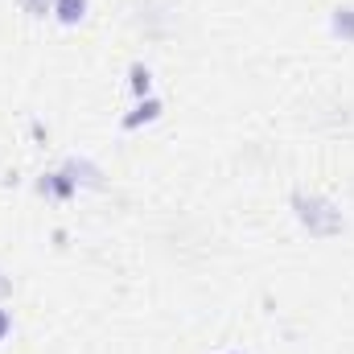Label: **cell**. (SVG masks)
I'll use <instances>...</instances> for the list:
<instances>
[{"instance_id": "obj_1", "label": "cell", "mask_w": 354, "mask_h": 354, "mask_svg": "<svg viewBox=\"0 0 354 354\" xmlns=\"http://www.w3.org/2000/svg\"><path fill=\"white\" fill-rule=\"evenodd\" d=\"M288 210L301 223V231H309L313 239H334L346 231V214L334 198L317 194V189H292L288 194Z\"/></svg>"}, {"instance_id": "obj_2", "label": "cell", "mask_w": 354, "mask_h": 354, "mask_svg": "<svg viewBox=\"0 0 354 354\" xmlns=\"http://www.w3.org/2000/svg\"><path fill=\"white\" fill-rule=\"evenodd\" d=\"M161 111H165V103H161L157 95L136 99V103H132V111H128V115H120V132H140V128L157 124V120H161Z\"/></svg>"}, {"instance_id": "obj_3", "label": "cell", "mask_w": 354, "mask_h": 354, "mask_svg": "<svg viewBox=\"0 0 354 354\" xmlns=\"http://www.w3.org/2000/svg\"><path fill=\"white\" fill-rule=\"evenodd\" d=\"M62 169L75 177V185H79V189H103V185H107V181H103L107 174H103V169H99L91 157H79V153H71V157L62 161Z\"/></svg>"}, {"instance_id": "obj_4", "label": "cell", "mask_w": 354, "mask_h": 354, "mask_svg": "<svg viewBox=\"0 0 354 354\" xmlns=\"http://www.w3.org/2000/svg\"><path fill=\"white\" fill-rule=\"evenodd\" d=\"M326 29H330V37H334V41L354 46V4H338V8H330Z\"/></svg>"}, {"instance_id": "obj_5", "label": "cell", "mask_w": 354, "mask_h": 354, "mask_svg": "<svg viewBox=\"0 0 354 354\" xmlns=\"http://www.w3.org/2000/svg\"><path fill=\"white\" fill-rule=\"evenodd\" d=\"M37 189H41L46 198H58V202H66V198H75V194H79L75 177L66 174V169H54V174H46L41 181H37Z\"/></svg>"}, {"instance_id": "obj_6", "label": "cell", "mask_w": 354, "mask_h": 354, "mask_svg": "<svg viewBox=\"0 0 354 354\" xmlns=\"http://www.w3.org/2000/svg\"><path fill=\"white\" fill-rule=\"evenodd\" d=\"M91 12V0H54V21L62 25V29H75V25H83Z\"/></svg>"}, {"instance_id": "obj_7", "label": "cell", "mask_w": 354, "mask_h": 354, "mask_svg": "<svg viewBox=\"0 0 354 354\" xmlns=\"http://www.w3.org/2000/svg\"><path fill=\"white\" fill-rule=\"evenodd\" d=\"M128 91H132V99H149L153 95V71L145 62H132L128 66Z\"/></svg>"}, {"instance_id": "obj_8", "label": "cell", "mask_w": 354, "mask_h": 354, "mask_svg": "<svg viewBox=\"0 0 354 354\" xmlns=\"http://www.w3.org/2000/svg\"><path fill=\"white\" fill-rule=\"evenodd\" d=\"M21 4V12H29V17H50L54 12V0H17Z\"/></svg>"}, {"instance_id": "obj_9", "label": "cell", "mask_w": 354, "mask_h": 354, "mask_svg": "<svg viewBox=\"0 0 354 354\" xmlns=\"http://www.w3.org/2000/svg\"><path fill=\"white\" fill-rule=\"evenodd\" d=\"M8 297H12V276L0 268V301H8Z\"/></svg>"}, {"instance_id": "obj_10", "label": "cell", "mask_w": 354, "mask_h": 354, "mask_svg": "<svg viewBox=\"0 0 354 354\" xmlns=\"http://www.w3.org/2000/svg\"><path fill=\"white\" fill-rule=\"evenodd\" d=\"M12 330V313L8 309H0V342H4V334Z\"/></svg>"}, {"instance_id": "obj_11", "label": "cell", "mask_w": 354, "mask_h": 354, "mask_svg": "<svg viewBox=\"0 0 354 354\" xmlns=\"http://www.w3.org/2000/svg\"><path fill=\"white\" fill-rule=\"evenodd\" d=\"M218 354H248V351H218Z\"/></svg>"}]
</instances>
